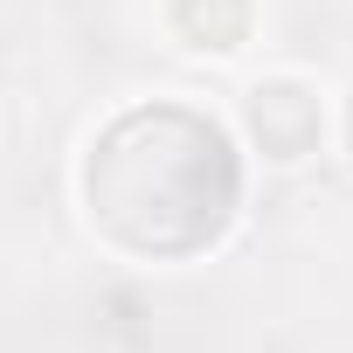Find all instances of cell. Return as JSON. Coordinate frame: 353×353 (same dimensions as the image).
Returning a JSON list of instances; mask_svg holds the SVG:
<instances>
[{"label": "cell", "instance_id": "obj_1", "mask_svg": "<svg viewBox=\"0 0 353 353\" xmlns=\"http://www.w3.org/2000/svg\"><path fill=\"white\" fill-rule=\"evenodd\" d=\"M250 125H256L270 159H305L312 139H319V104L298 83H256L250 90Z\"/></svg>", "mask_w": 353, "mask_h": 353}]
</instances>
